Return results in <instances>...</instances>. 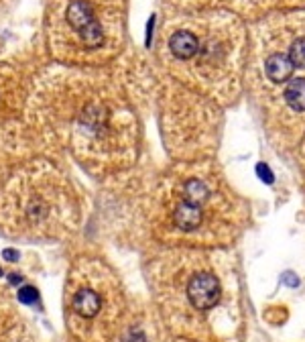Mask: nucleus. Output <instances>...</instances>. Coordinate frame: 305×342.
<instances>
[{
  "instance_id": "obj_1",
  "label": "nucleus",
  "mask_w": 305,
  "mask_h": 342,
  "mask_svg": "<svg viewBox=\"0 0 305 342\" xmlns=\"http://www.w3.org/2000/svg\"><path fill=\"white\" fill-rule=\"evenodd\" d=\"M173 330L198 342H226L238 328V295L228 265L208 253L171 255L157 275Z\"/></svg>"
},
{
  "instance_id": "obj_2",
  "label": "nucleus",
  "mask_w": 305,
  "mask_h": 342,
  "mask_svg": "<svg viewBox=\"0 0 305 342\" xmlns=\"http://www.w3.org/2000/svg\"><path fill=\"white\" fill-rule=\"evenodd\" d=\"M260 72L275 92L277 118L287 134L305 130V15L289 19L281 31L264 43Z\"/></svg>"
},
{
  "instance_id": "obj_3",
  "label": "nucleus",
  "mask_w": 305,
  "mask_h": 342,
  "mask_svg": "<svg viewBox=\"0 0 305 342\" xmlns=\"http://www.w3.org/2000/svg\"><path fill=\"white\" fill-rule=\"evenodd\" d=\"M67 320L71 332L84 342H104L118 316V287L108 271L84 265L71 279Z\"/></svg>"
},
{
  "instance_id": "obj_4",
  "label": "nucleus",
  "mask_w": 305,
  "mask_h": 342,
  "mask_svg": "<svg viewBox=\"0 0 305 342\" xmlns=\"http://www.w3.org/2000/svg\"><path fill=\"white\" fill-rule=\"evenodd\" d=\"M212 202V192L206 182L202 180H187L183 186V196L175 202L171 210V226L187 236L198 241H224L220 232L210 224V216L206 212L208 204Z\"/></svg>"
},
{
  "instance_id": "obj_5",
  "label": "nucleus",
  "mask_w": 305,
  "mask_h": 342,
  "mask_svg": "<svg viewBox=\"0 0 305 342\" xmlns=\"http://www.w3.org/2000/svg\"><path fill=\"white\" fill-rule=\"evenodd\" d=\"M67 21L69 25L80 33L82 41L88 47L102 45V27L94 17V11L84 0H73L67 9Z\"/></svg>"
},
{
  "instance_id": "obj_6",
  "label": "nucleus",
  "mask_w": 305,
  "mask_h": 342,
  "mask_svg": "<svg viewBox=\"0 0 305 342\" xmlns=\"http://www.w3.org/2000/svg\"><path fill=\"white\" fill-rule=\"evenodd\" d=\"M169 51L173 53V57L177 59H192L200 53V39L196 33L192 31H177L171 35L169 39Z\"/></svg>"
},
{
  "instance_id": "obj_7",
  "label": "nucleus",
  "mask_w": 305,
  "mask_h": 342,
  "mask_svg": "<svg viewBox=\"0 0 305 342\" xmlns=\"http://www.w3.org/2000/svg\"><path fill=\"white\" fill-rule=\"evenodd\" d=\"M33 297H37L35 289H31V287H25V289H21V299H23V301H33Z\"/></svg>"
},
{
  "instance_id": "obj_8",
  "label": "nucleus",
  "mask_w": 305,
  "mask_h": 342,
  "mask_svg": "<svg viewBox=\"0 0 305 342\" xmlns=\"http://www.w3.org/2000/svg\"><path fill=\"white\" fill-rule=\"evenodd\" d=\"M5 259H9V261H17V259H19V255H17L15 251H7V253H5Z\"/></svg>"
},
{
  "instance_id": "obj_9",
  "label": "nucleus",
  "mask_w": 305,
  "mask_h": 342,
  "mask_svg": "<svg viewBox=\"0 0 305 342\" xmlns=\"http://www.w3.org/2000/svg\"><path fill=\"white\" fill-rule=\"evenodd\" d=\"M0 275H3V271H0Z\"/></svg>"
}]
</instances>
